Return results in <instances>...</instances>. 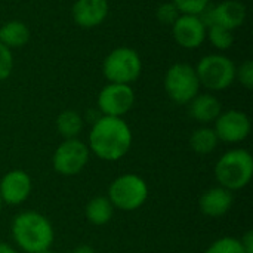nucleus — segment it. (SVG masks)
I'll use <instances>...</instances> for the list:
<instances>
[{"instance_id":"1","label":"nucleus","mask_w":253,"mask_h":253,"mask_svg":"<svg viewBox=\"0 0 253 253\" xmlns=\"http://www.w3.org/2000/svg\"><path fill=\"white\" fill-rule=\"evenodd\" d=\"M132 145V130L122 117L101 116L89 132V151L104 162L123 159Z\"/></svg>"},{"instance_id":"2","label":"nucleus","mask_w":253,"mask_h":253,"mask_svg":"<svg viewBox=\"0 0 253 253\" xmlns=\"http://www.w3.org/2000/svg\"><path fill=\"white\" fill-rule=\"evenodd\" d=\"M12 239L25 253H39L50 249L55 233L50 221L34 211L18 213L12 221Z\"/></svg>"},{"instance_id":"3","label":"nucleus","mask_w":253,"mask_h":253,"mask_svg":"<svg viewBox=\"0 0 253 253\" xmlns=\"http://www.w3.org/2000/svg\"><path fill=\"white\" fill-rule=\"evenodd\" d=\"M253 176L252 154L243 148H234L219 157L215 165V178L227 190L237 191L249 185Z\"/></svg>"},{"instance_id":"4","label":"nucleus","mask_w":253,"mask_h":253,"mask_svg":"<svg viewBox=\"0 0 253 253\" xmlns=\"http://www.w3.org/2000/svg\"><path fill=\"white\" fill-rule=\"evenodd\" d=\"M108 200L114 209L132 212L139 209L148 199V185L144 178L135 173L117 176L108 187Z\"/></svg>"},{"instance_id":"5","label":"nucleus","mask_w":253,"mask_h":253,"mask_svg":"<svg viewBox=\"0 0 253 253\" xmlns=\"http://www.w3.org/2000/svg\"><path fill=\"white\" fill-rule=\"evenodd\" d=\"M102 71L110 83L132 84L142 71V61L136 50L120 46L113 49L104 59Z\"/></svg>"},{"instance_id":"6","label":"nucleus","mask_w":253,"mask_h":253,"mask_svg":"<svg viewBox=\"0 0 253 253\" xmlns=\"http://www.w3.org/2000/svg\"><path fill=\"white\" fill-rule=\"evenodd\" d=\"M196 73L200 82V86L212 92L225 90L236 80V64L225 55L212 53L203 56L197 67Z\"/></svg>"},{"instance_id":"7","label":"nucleus","mask_w":253,"mask_h":253,"mask_svg":"<svg viewBox=\"0 0 253 253\" xmlns=\"http://www.w3.org/2000/svg\"><path fill=\"white\" fill-rule=\"evenodd\" d=\"M165 90L175 104L187 105L200 90L196 68L187 62L170 65L165 74Z\"/></svg>"},{"instance_id":"8","label":"nucleus","mask_w":253,"mask_h":253,"mask_svg":"<svg viewBox=\"0 0 253 253\" xmlns=\"http://www.w3.org/2000/svg\"><path fill=\"white\" fill-rule=\"evenodd\" d=\"M89 153V147L79 138L64 139L52 156V166L62 176H74L86 168Z\"/></svg>"},{"instance_id":"9","label":"nucleus","mask_w":253,"mask_h":253,"mask_svg":"<svg viewBox=\"0 0 253 253\" xmlns=\"http://www.w3.org/2000/svg\"><path fill=\"white\" fill-rule=\"evenodd\" d=\"M135 105V92L130 84L108 83L98 95V108L102 116L123 117Z\"/></svg>"},{"instance_id":"10","label":"nucleus","mask_w":253,"mask_h":253,"mask_svg":"<svg viewBox=\"0 0 253 253\" xmlns=\"http://www.w3.org/2000/svg\"><path fill=\"white\" fill-rule=\"evenodd\" d=\"M213 123V130L218 139L227 144L243 142L251 135L252 129L249 116L239 110H228L221 113Z\"/></svg>"},{"instance_id":"11","label":"nucleus","mask_w":253,"mask_h":253,"mask_svg":"<svg viewBox=\"0 0 253 253\" xmlns=\"http://www.w3.org/2000/svg\"><path fill=\"white\" fill-rule=\"evenodd\" d=\"M33 182L27 172L21 169L9 170L0 179V199L3 205L18 206L31 194Z\"/></svg>"},{"instance_id":"12","label":"nucleus","mask_w":253,"mask_h":253,"mask_svg":"<svg viewBox=\"0 0 253 253\" xmlns=\"http://www.w3.org/2000/svg\"><path fill=\"white\" fill-rule=\"evenodd\" d=\"M208 28L203 25L197 15L181 13L172 25L175 42L184 49H197L206 40Z\"/></svg>"},{"instance_id":"13","label":"nucleus","mask_w":253,"mask_h":253,"mask_svg":"<svg viewBox=\"0 0 253 253\" xmlns=\"http://www.w3.org/2000/svg\"><path fill=\"white\" fill-rule=\"evenodd\" d=\"M110 12L107 0H76L71 9L74 22L82 28H93L101 25Z\"/></svg>"},{"instance_id":"14","label":"nucleus","mask_w":253,"mask_h":253,"mask_svg":"<svg viewBox=\"0 0 253 253\" xmlns=\"http://www.w3.org/2000/svg\"><path fill=\"white\" fill-rule=\"evenodd\" d=\"M233 206V193L221 185L205 191L199 200L200 212L209 218H221L230 212Z\"/></svg>"},{"instance_id":"15","label":"nucleus","mask_w":253,"mask_h":253,"mask_svg":"<svg viewBox=\"0 0 253 253\" xmlns=\"http://www.w3.org/2000/svg\"><path fill=\"white\" fill-rule=\"evenodd\" d=\"M188 114L199 123H213L222 113L219 99L212 93H197L188 104Z\"/></svg>"},{"instance_id":"16","label":"nucleus","mask_w":253,"mask_h":253,"mask_svg":"<svg viewBox=\"0 0 253 253\" xmlns=\"http://www.w3.org/2000/svg\"><path fill=\"white\" fill-rule=\"evenodd\" d=\"M246 15L248 9L245 3H242L240 0H224L219 4L213 6L215 24L225 27L231 31L245 24Z\"/></svg>"},{"instance_id":"17","label":"nucleus","mask_w":253,"mask_h":253,"mask_svg":"<svg viewBox=\"0 0 253 253\" xmlns=\"http://www.w3.org/2000/svg\"><path fill=\"white\" fill-rule=\"evenodd\" d=\"M30 40V28L22 21H9L0 27V43L10 50L22 47Z\"/></svg>"},{"instance_id":"18","label":"nucleus","mask_w":253,"mask_h":253,"mask_svg":"<svg viewBox=\"0 0 253 253\" xmlns=\"http://www.w3.org/2000/svg\"><path fill=\"white\" fill-rule=\"evenodd\" d=\"M206 253H253V233L248 231L242 240L236 237H221L208 248Z\"/></svg>"},{"instance_id":"19","label":"nucleus","mask_w":253,"mask_h":253,"mask_svg":"<svg viewBox=\"0 0 253 253\" xmlns=\"http://www.w3.org/2000/svg\"><path fill=\"white\" fill-rule=\"evenodd\" d=\"M113 213H114V208L111 202L108 200V197H104V196L93 197L86 205V209H84L86 219L92 225H96V227L108 224L113 218Z\"/></svg>"},{"instance_id":"20","label":"nucleus","mask_w":253,"mask_h":253,"mask_svg":"<svg viewBox=\"0 0 253 253\" xmlns=\"http://www.w3.org/2000/svg\"><path fill=\"white\" fill-rule=\"evenodd\" d=\"M84 126L83 117L74 110H65L56 117V130L64 139L79 138Z\"/></svg>"},{"instance_id":"21","label":"nucleus","mask_w":253,"mask_h":253,"mask_svg":"<svg viewBox=\"0 0 253 253\" xmlns=\"http://www.w3.org/2000/svg\"><path fill=\"white\" fill-rule=\"evenodd\" d=\"M218 136L213 127L202 126L196 129L190 136V147L197 154H211L218 147Z\"/></svg>"},{"instance_id":"22","label":"nucleus","mask_w":253,"mask_h":253,"mask_svg":"<svg viewBox=\"0 0 253 253\" xmlns=\"http://www.w3.org/2000/svg\"><path fill=\"white\" fill-rule=\"evenodd\" d=\"M206 36L209 39V42L213 44V47L219 49V50H225V49H230L233 46V42H234V36H233V31L225 28V27H221V25H211L206 31Z\"/></svg>"},{"instance_id":"23","label":"nucleus","mask_w":253,"mask_h":253,"mask_svg":"<svg viewBox=\"0 0 253 253\" xmlns=\"http://www.w3.org/2000/svg\"><path fill=\"white\" fill-rule=\"evenodd\" d=\"M179 15H181L179 9H178L172 1H166V3H163V4H160V6L157 7V10H156L157 19H159L162 24L170 25V27H172L173 22L179 18Z\"/></svg>"},{"instance_id":"24","label":"nucleus","mask_w":253,"mask_h":253,"mask_svg":"<svg viewBox=\"0 0 253 253\" xmlns=\"http://www.w3.org/2000/svg\"><path fill=\"white\" fill-rule=\"evenodd\" d=\"M181 13L187 15H199L208 4H211V0H170Z\"/></svg>"},{"instance_id":"25","label":"nucleus","mask_w":253,"mask_h":253,"mask_svg":"<svg viewBox=\"0 0 253 253\" xmlns=\"http://www.w3.org/2000/svg\"><path fill=\"white\" fill-rule=\"evenodd\" d=\"M13 70V55L12 50L0 43V82L6 80Z\"/></svg>"},{"instance_id":"26","label":"nucleus","mask_w":253,"mask_h":253,"mask_svg":"<svg viewBox=\"0 0 253 253\" xmlns=\"http://www.w3.org/2000/svg\"><path fill=\"white\" fill-rule=\"evenodd\" d=\"M236 79L245 86L246 89L253 87V62L252 61H245L242 65L236 67Z\"/></svg>"},{"instance_id":"27","label":"nucleus","mask_w":253,"mask_h":253,"mask_svg":"<svg viewBox=\"0 0 253 253\" xmlns=\"http://www.w3.org/2000/svg\"><path fill=\"white\" fill-rule=\"evenodd\" d=\"M0 253H18L12 246L6 245V243H0Z\"/></svg>"},{"instance_id":"28","label":"nucleus","mask_w":253,"mask_h":253,"mask_svg":"<svg viewBox=\"0 0 253 253\" xmlns=\"http://www.w3.org/2000/svg\"><path fill=\"white\" fill-rule=\"evenodd\" d=\"M73 253H95V251L90 246H86L84 245V246H79Z\"/></svg>"},{"instance_id":"29","label":"nucleus","mask_w":253,"mask_h":253,"mask_svg":"<svg viewBox=\"0 0 253 253\" xmlns=\"http://www.w3.org/2000/svg\"><path fill=\"white\" fill-rule=\"evenodd\" d=\"M39 253H53L50 249H47V251H43V252H39Z\"/></svg>"},{"instance_id":"30","label":"nucleus","mask_w":253,"mask_h":253,"mask_svg":"<svg viewBox=\"0 0 253 253\" xmlns=\"http://www.w3.org/2000/svg\"><path fill=\"white\" fill-rule=\"evenodd\" d=\"M1 208H3V202H1V199H0V212H1Z\"/></svg>"}]
</instances>
